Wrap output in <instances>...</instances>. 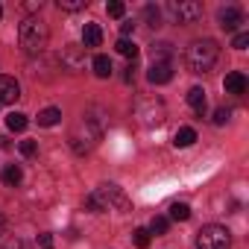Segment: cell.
Returning <instances> with one entry per match:
<instances>
[{
    "label": "cell",
    "mask_w": 249,
    "mask_h": 249,
    "mask_svg": "<svg viewBox=\"0 0 249 249\" xmlns=\"http://www.w3.org/2000/svg\"><path fill=\"white\" fill-rule=\"evenodd\" d=\"M6 126H9V132H24L27 129V114H21V111L6 114Z\"/></svg>",
    "instance_id": "cell-17"
},
{
    "label": "cell",
    "mask_w": 249,
    "mask_h": 249,
    "mask_svg": "<svg viewBox=\"0 0 249 249\" xmlns=\"http://www.w3.org/2000/svg\"><path fill=\"white\" fill-rule=\"evenodd\" d=\"M21 97V85L15 76H0V103H15Z\"/></svg>",
    "instance_id": "cell-10"
},
{
    "label": "cell",
    "mask_w": 249,
    "mask_h": 249,
    "mask_svg": "<svg viewBox=\"0 0 249 249\" xmlns=\"http://www.w3.org/2000/svg\"><path fill=\"white\" fill-rule=\"evenodd\" d=\"M0 234H6V217L0 214Z\"/></svg>",
    "instance_id": "cell-35"
},
{
    "label": "cell",
    "mask_w": 249,
    "mask_h": 249,
    "mask_svg": "<svg viewBox=\"0 0 249 249\" xmlns=\"http://www.w3.org/2000/svg\"><path fill=\"white\" fill-rule=\"evenodd\" d=\"M50 41V30L41 18H27L21 27H18V44L27 56H41L44 47Z\"/></svg>",
    "instance_id": "cell-1"
},
{
    "label": "cell",
    "mask_w": 249,
    "mask_h": 249,
    "mask_svg": "<svg viewBox=\"0 0 249 249\" xmlns=\"http://www.w3.org/2000/svg\"><path fill=\"white\" fill-rule=\"evenodd\" d=\"M167 15L173 18V24H194V21L202 18V6L196 0H170Z\"/></svg>",
    "instance_id": "cell-6"
},
{
    "label": "cell",
    "mask_w": 249,
    "mask_h": 249,
    "mask_svg": "<svg viewBox=\"0 0 249 249\" xmlns=\"http://www.w3.org/2000/svg\"><path fill=\"white\" fill-rule=\"evenodd\" d=\"M217 59H220V44L214 38H196L188 47V56H185L191 73H208L217 65Z\"/></svg>",
    "instance_id": "cell-2"
},
{
    "label": "cell",
    "mask_w": 249,
    "mask_h": 249,
    "mask_svg": "<svg viewBox=\"0 0 249 249\" xmlns=\"http://www.w3.org/2000/svg\"><path fill=\"white\" fill-rule=\"evenodd\" d=\"M59 120H62V111H59L56 106H50V108H41V111H38V126H56Z\"/></svg>",
    "instance_id": "cell-15"
},
{
    "label": "cell",
    "mask_w": 249,
    "mask_h": 249,
    "mask_svg": "<svg viewBox=\"0 0 249 249\" xmlns=\"http://www.w3.org/2000/svg\"><path fill=\"white\" fill-rule=\"evenodd\" d=\"M135 114H138V120L144 123V126H161L164 117H167V108H164V103H161V100L147 97V100H141V103H138Z\"/></svg>",
    "instance_id": "cell-7"
},
{
    "label": "cell",
    "mask_w": 249,
    "mask_h": 249,
    "mask_svg": "<svg viewBox=\"0 0 249 249\" xmlns=\"http://www.w3.org/2000/svg\"><path fill=\"white\" fill-rule=\"evenodd\" d=\"M94 73L100 79H108L111 76V59L108 56H94Z\"/></svg>",
    "instance_id": "cell-18"
},
{
    "label": "cell",
    "mask_w": 249,
    "mask_h": 249,
    "mask_svg": "<svg viewBox=\"0 0 249 249\" xmlns=\"http://www.w3.org/2000/svg\"><path fill=\"white\" fill-rule=\"evenodd\" d=\"M170 217L185 223V220H191V208H188L185 202H173V205H170Z\"/></svg>",
    "instance_id": "cell-22"
},
{
    "label": "cell",
    "mask_w": 249,
    "mask_h": 249,
    "mask_svg": "<svg viewBox=\"0 0 249 249\" xmlns=\"http://www.w3.org/2000/svg\"><path fill=\"white\" fill-rule=\"evenodd\" d=\"M62 65H65V68H71V71H79V68H82V47L68 44V47H65V53H62Z\"/></svg>",
    "instance_id": "cell-12"
},
{
    "label": "cell",
    "mask_w": 249,
    "mask_h": 249,
    "mask_svg": "<svg viewBox=\"0 0 249 249\" xmlns=\"http://www.w3.org/2000/svg\"><path fill=\"white\" fill-rule=\"evenodd\" d=\"M117 53L135 62V59H138V44H135V41H129V38H120V41H117Z\"/></svg>",
    "instance_id": "cell-19"
},
{
    "label": "cell",
    "mask_w": 249,
    "mask_h": 249,
    "mask_svg": "<svg viewBox=\"0 0 249 249\" xmlns=\"http://www.w3.org/2000/svg\"><path fill=\"white\" fill-rule=\"evenodd\" d=\"M94 196H97V202H100V208L103 211H108V208H117V211H132V199L123 194V188H117V185H100L97 191H94Z\"/></svg>",
    "instance_id": "cell-4"
},
{
    "label": "cell",
    "mask_w": 249,
    "mask_h": 249,
    "mask_svg": "<svg viewBox=\"0 0 249 249\" xmlns=\"http://www.w3.org/2000/svg\"><path fill=\"white\" fill-rule=\"evenodd\" d=\"M38 246H41V249H53V234H47V231L38 234Z\"/></svg>",
    "instance_id": "cell-33"
},
{
    "label": "cell",
    "mask_w": 249,
    "mask_h": 249,
    "mask_svg": "<svg viewBox=\"0 0 249 249\" xmlns=\"http://www.w3.org/2000/svg\"><path fill=\"white\" fill-rule=\"evenodd\" d=\"M21 176H24V173H21V167H18V164H9V167L3 170V182H6V185H12V188L21 182Z\"/></svg>",
    "instance_id": "cell-21"
},
{
    "label": "cell",
    "mask_w": 249,
    "mask_h": 249,
    "mask_svg": "<svg viewBox=\"0 0 249 249\" xmlns=\"http://www.w3.org/2000/svg\"><path fill=\"white\" fill-rule=\"evenodd\" d=\"M135 71H138V65H135V62H129V65H126V76H123V79L132 82V79H135Z\"/></svg>",
    "instance_id": "cell-34"
},
{
    "label": "cell",
    "mask_w": 249,
    "mask_h": 249,
    "mask_svg": "<svg viewBox=\"0 0 249 249\" xmlns=\"http://www.w3.org/2000/svg\"><path fill=\"white\" fill-rule=\"evenodd\" d=\"M223 88H226V94H243L246 91V76L240 71H231V73H226Z\"/></svg>",
    "instance_id": "cell-11"
},
{
    "label": "cell",
    "mask_w": 249,
    "mask_h": 249,
    "mask_svg": "<svg viewBox=\"0 0 249 249\" xmlns=\"http://www.w3.org/2000/svg\"><path fill=\"white\" fill-rule=\"evenodd\" d=\"M217 21H220V27H223L226 33H234V30L243 24V12H240L237 6H226V9L217 12Z\"/></svg>",
    "instance_id": "cell-8"
},
{
    "label": "cell",
    "mask_w": 249,
    "mask_h": 249,
    "mask_svg": "<svg viewBox=\"0 0 249 249\" xmlns=\"http://www.w3.org/2000/svg\"><path fill=\"white\" fill-rule=\"evenodd\" d=\"M194 141H196V132H194L191 126H182V129H179V132L173 135V144H176L179 150H185V147H191Z\"/></svg>",
    "instance_id": "cell-16"
},
{
    "label": "cell",
    "mask_w": 249,
    "mask_h": 249,
    "mask_svg": "<svg viewBox=\"0 0 249 249\" xmlns=\"http://www.w3.org/2000/svg\"><path fill=\"white\" fill-rule=\"evenodd\" d=\"M246 44H249V33H237V36H234V41H231V47H234V50H246Z\"/></svg>",
    "instance_id": "cell-28"
},
{
    "label": "cell",
    "mask_w": 249,
    "mask_h": 249,
    "mask_svg": "<svg viewBox=\"0 0 249 249\" xmlns=\"http://www.w3.org/2000/svg\"><path fill=\"white\" fill-rule=\"evenodd\" d=\"M100 41H103V30H100L97 24H85V30H82V44H85V47H100Z\"/></svg>",
    "instance_id": "cell-13"
},
{
    "label": "cell",
    "mask_w": 249,
    "mask_h": 249,
    "mask_svg": "<svg viewBox=\"0 0 249 249\" xmlns=\"http://www.w3.org/2000/svg\"><path fill=\"white\" fill-rule=\"evenodd\" d=\"M132 33H135V21H123V24H120V36H123V38H129Z\"/></svg>",
    "instance_id": "cell-32"
},
{
    "label": "cell",
    "mask_w": 249,
    "mask_h": 249,
    "mask_svg": "<svg viewBox=\"0 0 249 249\" xmlns=\"http://www.w3.org/2000/svg\"><path fill=\"white\" fill-rule=\"evenodd\" d=\"M106 12H108L111 18H123V15H126V6H123L120 0H111V3L106 6Z\"/></svg>",
    "instance_id": "cell-27"
},
{
    "label": "cell",
    "mask_w": 249,
    "mask_h": 249,
    "mask_svg": "<svg viewBox=\"0 0 249 249\" xmlns=\"http://www.w3.org/2000/svg\"><path fill=\"white\" fill-rule=\"evenodd\" d=\"M85 208H88V211H94V214H100V211H103V208H100V202H97V196H94V194H88V196H85Z\"/></svg>",
    "instance_id": "cell-31"
},
{
    "label": "cell",
    "mask_w": 249,
    "mask_h": 249,
    "mask_svg": "<svg viewBox=\"0 0 249 249\" xmlns=\"http://www.w3.org/2000/svg\"><path fill=\"white\" fill-rule=\"evenodd\" d=\"M147 79H150L153 85L170 82V79H173V65H170V62H153V68L147 71Z\"/></svg>",
    "instance_id": "cell-9"
},
{
    "label": "cell",
    "mask_w": 249,
    "mask_h": 249,
    "mask_svg": "<svg viewBox=\"0 0 249 249\" xmlns=\"http://www.w3.org/2000/svg\"><path fill=\"white\" fill-rule=\"evenodd\" d=\"M229 114H231L229 108H217V111H214V123H217V126H226V120H229Z\"/></svg>",
    "instance_id": "cell-30"
},
{
    "label": "cell",
    "mask_w": 249,
    "mask_h": 249,
    "mask_svg": "<svg viewBox=\"0 0 249 249\" xmlns=\"http://www.w3.org/2000/svg\"><path fill=\"white\" fill-rule=\"evenodd\" d=\"M170 44L161 41V44H153V62H170Z\"/></svg>",
    "instance_id": "cell-20"
},
{
    "label": "cell",
    "mask_w": 249,
    "mask_h": 249,
    "mask_svg": "<svg viewBox=\"0 0 249 249\" xmlns=\"http://www.w3.org/2000/svg\"><path fill=\"white\" fill-rule=\"evenodd\" d=\"M62 12H79V9H85L88 6V0H59L56 3Z\"/></svg>",
    "instance_id": "cell-23"
},
{
    "label": "cell",
    "mask_w": 249,
    "mask_h": 249,
    "mask_svg": "<svg viewBox=\"0 0 249 249\" xmlns=\"http://www.w3.org/2000/svg\"><path fill=\"white\" fill-rule=\"evenodd\" d=\"M144 18H147V24H150V27H159V24H161V12H159L153 3H150V6H144Z\"/></svg>",
    "instance_id": "cell-24"
},
{
    "label": "cell",
    "mask_w": 249,
    "mask_h": 249,
    "mask_svg": "<svg viewBox=\"0 0 249 249\" xmlns=\"http://www.w3.org/2000/svg\"><path fill=\"white\" fill-rule=\"evenodd\" d=\"M167 226H170V220H167V217H153V223H150V229H147V231H153V234H164V231H167Z\"/></svg>",
    "instance_id": "cell-25"
},
{
    "label": "cell",
    "mask_w": 249,
    "mask_h": 249,
    "mask_svg": "<svg viewBox=\"0 0 249 249\" xmlns=\"http://www.w3.org/2000/svg\"><path fill=\"white\" fill-rule=\"evenodd\" d=\"M103 138V123L97 120V117H82L76 126H73V132H71V147H73V153H88L97 141Z\"/></svg>",
    "instance_id": "cell-3"
},
{
    "label": "cell",
    "mask_w": 249,
    "mask_h": 249,
    "mask_svg": "<svg viewBox=\"0 0 249 249\" xmlns=\"http://www.w3.org/2000/svg\"><path fill=\"white\" fill-rule=\"evenodd\" d=\"M188 106H191L196 114H202V111H205V91H202L199 85H194V88L188 91Z\"/></svg>",
    "instance_id": "cell-14"
},
{
    "label": "cell",
    "mask_w": 249,
    "mask_h": 249,
    "mask_svg": "<svg viewBox=\"0 0 249 249\" xmlns=\"http://www.w3.org/2000/svg\"><path fill=\"white\" fill-rule=\"evenodd\" d=\"M21 153H24L27 159H33V156L38 153V144H36V141H21Z\"/></svg>",
    "instance_id": "cell-29"
},
{
    "label": "cell",
    "mask_w": 249,
    "mask_h": 249,
    "mask_svg": "<svg viewBox=\"0 0 249 249\" xmlns=\"http://www.w3.org/2000/svg\"><path fill=\"white\" fill-rule=\"evenodd\" d=\"M132 240H135L138 249H147V246H150V231H147V229H135V231H132Z\"/></svg>",
    "instance_id": "cell-26"
},
{
    "label": "cell",
    "mask_w": 249,
    "mask_h": 249,
    "mask_svg": "<svg viewBox=\"0 0 249 249\" xmlns=\"http://www.w3.org/2000/svg\"><path fill=\"white\" fill-rule=\"evenodd\" d=\"M231 234L226 226H202L196 231V249H229Z\"/></svg>",
    "instance_id": "cell-5"
},
{
    "label": "cell",
    "mask_w": 249,
    "mask_h": 249,
    "mask_svg": "<svg viewBox=\"0 0 249 249\" xmlns=\"http://www.w3.org/2000/svg\"><path fill=\"white\" fill-rule=\"evenodd\" d=\"M0 18H3V6H0Z\"/></svg>",
    "instance_id": "cell-36"
}]
</instances>
